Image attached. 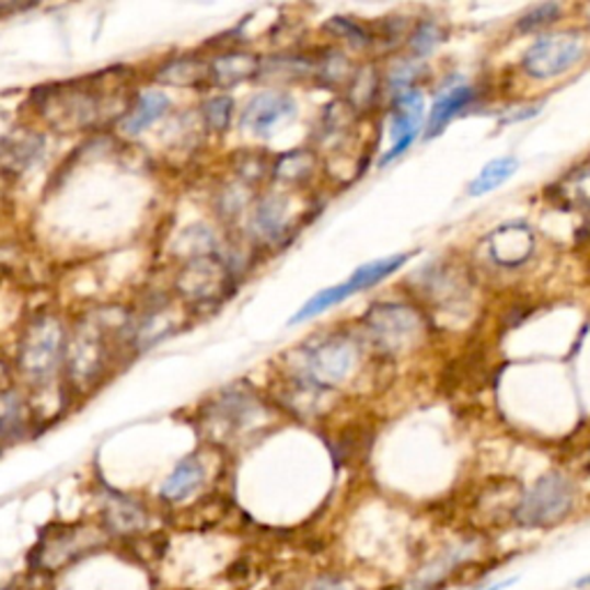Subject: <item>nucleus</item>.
Wrapping results in <instances>:
<instances>
[{"instance_id":"6ab92c4d","label":"nucleus","mask_w":590,"mask_h":590,"mask_svg":"<svg viewBox=\"0 0 590 590\" xmlns=\"http://www.w3.org/2000/svg\"><path fill=\"white\" fill-rule=\"evenodd\" d=\"M519 169V162L514 158H498L491 160L483 171H479V176L471 183L468 194L471 196H483L494 192L496 187H500L506 181H510Z\"/></svg>"},{"instance_id":"7c9ffc66","label":"nucleus","mask_w":590,"mask_h":590,"mask_svg":"<svg viewBox=\"0 0 590 590\" xmlns=\"http://www.w3.org/2000/svg\"><path fill=\"white\" fill-rule=\"evenodd\" d=\"M572 586H575V588H588V586H590V575H586V577L577 579Z\"/></svg>"},{"instance_id":"ddd939ff","label":"nucleus","mask_w":590,"mask_h":590,"mask_svg":"<svg viewBox=\"0 0 590 590\" xmlns=\"http://www.w3.org/2000/svg\"><path fill=\"white\" fill-rule=\"evenodd\" d=\"M261 60L247 51H229L220 54L210 62V79L215 85L231 89V85L243 83L258 74Z\"/></svg>"},{"instance_id":"7ed1b4c3","label":"nucleus","mask_w":590,"mask_h":590,"mask_svg":"<svg viewBox=\"0 0 590 590\" xmlns=\"http://www.w3.org/2000/svg\"><path fill=\"white\" fill-rule=\"evenodd\" d=\"M360 348L348 335H333L314 344L312 351L304 354V379L310 385L325 390L337 387L351 377L358 365Z\"/></svg>"},{"instance_id":"dca6fc26","label":"nucleus","mask_w":590,"mask_h":590,"mask_svg":"<svg viewBox=\"0 0 590 590\" xmlns=\"http://www.w3.org/2000/svg\"><path fill=\"white\" fill-rule=\"evenodd\" d=\"M473 100V89H468V85H456V89H450L446 91L443 95H439V100L433 102L431 106V114H429V123H427V129H429V137L439 135L441 129L459 114L462 108Z\"/></svg>"},{"instance_id":"a878e982","label":"nucleus","mask_w":590,"mask_h":590,"mask_svg":"<svg viewBox=\"0 0 590 590\" xmlns=\"http://www.w3.org/2000/svg\"><path fill=\"white\" fill-rule=\"evenodd\" d=\"M327 31L337 33L339 37H344L346 42H351L354 47H365L369 45V35L362 26H358L356 21L344 19V16H335L333 21H327Z\"/></svg>"},{"instance_id":"423d86ee","label":"nucleus","mask_w":590,"mask_h":590,"mask_svg":"<svg viewBox=\"0 0 590 590\" xmlns=\"http://www.w3.org/2000/svg\"><path fill=\"white\" fill-rule=\"evenodd\" d=\"M408 254H397V256H387V258H379L371 261V264L360 266L351 277H348L344 284H337L333 289H325L321 293H316L304 308L291 319V323H302L310 321L312 316L323 314L325 310H331L333 304H339L342 300L351 298L369 287H374V284L383 281L387 275H392L395 270H400L406 264Z\"/></svg>"},{"instance_id":"f3484780","label":"nucleus","mask_w":590,"mask_h":590,"mask_svg":"<svg viewBox=\"0 0 590 590\" xmlns=\"http://www.w3.org/2000/svg\"><path fill=\"white\" fill-rule=\"evenodd\" d=\"M206 77H210V65L192 56H181L176 60H171L158 72V81L166 85H196Z\"/></svg>"},{"instance_id":"c756f323","label":"nucleus","mask_w":590,"mask_h":590,"mask_svg":"<svg viewBox=\"0 0 590 590\" xmlns=\"http://www.w3.org/2000/svg\"><path fill=\"white\" fill-rule=\"evenodd\" d=\"M517 579H508V581H500V583H491V586H485V588H479V590H506L508 586H512Z\"/></svg>"},{"instance_id":"f257e3e1","label":"nucleus","mask_w":590,"mask_h":590,"mask_svg":"<svg viewBox=\"0 0 590 590\" xmlns=\"http://www.w3.org/2000/svg\"><path fill=\"white\" fill-rule=\"evenodd\" d=\"M112 77L114 72H104L42 91L39 112L60 129L93 127L102 118L114 116L112 95H118L116 91H120V85L112 83Z\"/></svg>"},{"instance_id":"9b49d317","label":"nucleus","mask_w":590,"mask_h":590,"mask_svg":"<svg viewBox=\"0 0 590 590\" xmlns=\"http://www.w3.org/2000/svg\"><path fill=\"white\" fill-rule=\"evenodd\" d=\"M423 97L420 93H404L397 97L395 104V114H392V148L385 152L381 166H385L387 162H392L395 158H400L404 150H408V146L413 143L415 135H418L420 123H423Z\"/></svg>"},{"instance_id":"c85d7f7f","label":"nucleus","mask_w":590,"mask_h":590,"mask_svg":"<svg viewBox=\"0 0 590 590\" xmlns=\"http://www.w3.org/2000/svg\"><path fill=\"white\" fill-rule=\"evenodd\" d=\"M312 590H344L339 581H319Z\"/></svg>"},{"instance_id":"9d476101","label":"nucleus","mask_w":590,"mask_h":590,"mask_svg":"<svg viewBox=\"0 0 590 590\" xmlns=\"http://www.w3.org/2000/svg\"><path fill=\"white\" fill-rule=\"evenodd\" d=\"M68 362H70V377L77 383L85 385L100 374L106 362V344L100 327L95 325L81 327L70 344Z\"/></svg>"},{"instance_id":"0eeeda50","label":"nucleus","mask_w":590,"mask_h":590,"mask_svg":"<svg viewBox=\"0 0 590 590\" xmlns=\"http://www.w3.org/2000/svg\"><path fill=\"white\" fill-rule=\"evenodd\" d=\"M583 39L579 33L544 35L523 54V70L533 79H554L570 72L583 58Z\"/></svg>"},{"instance_id":"39448f33","label":"nucleus","mask_w":590,"mask_h":590,"mask_svg":"<svg viewBox=\"0 0 590 590\" xmlns=\"http://www.w3.org/2000/svg\"><path fill=\"white\" fill-rule=\"evenodd\" d=\"M369 335L387 354H404L420 342L425 333V321L406 304L385 302L371 308L365 316Z\"/></svg>"},{"instance_id":"aec40b11","label":"nucleus","mask_w":590,"mask_h":590,"mask_svg":"<svg viewBox=\"0 0 590 590\" xmlns=\"http://www.w3.org/2000/svg\"><path fill=\"white\" fill-rule=\"evenodd\" d=\"M314 173V155L310 150H293L281 155L275 164V176L281 183H302Z\"/></svg>"},{"instance_id":"6e6552de","label":"nucleus","mask_w":590,"mask_h":590,"mask_svg":"<svg viewBox=\"0 0 590 590\" xmlns=\"http://www.w3.org/2000/svg\"><path fill=\"white\" fill-rule=\"evenodd\" d=\"M298 112L296 102L284 93H261L254 95L243 108V125L258 137H270L275 129L289 123Z\"/></svg>"},{"instance_id":"f8f14e48","label":"nucleus","mask_w":590,"mask_h":590,"mask_svg":"<svg viewBox=\"0 0 590 590\" xmlns=\"http://www.w3.org/2000/svg\"><path fill=\"white\" fill-rule=\"evenodd\" d=\"M491 256L500 266H519L533 254L535 240L529 227L510 224L502 227L491 235Z\"/></svg>"},{"instance_id":"393cba45","label":"nucleus","mask_w":590,"mask_h":590,"mask_svg":"<svg viewBox=\"0 0 590 590\" xmlns=\"http://www.w3.org/2000/svg\"><path fill=\"white\" fill-rule=\"evenodd\" d=\"M563 8L556 5V3H544V5H535L533 10H529L527 14H523L519 19L517 28L523 31V33H531V31H537L542 26H549L554 24V21L560 16Z\"/></svg>"},{"instance_id":"f03ea898","label":"nucleus","mask_w":590,"mask_h":590,"mask_svg":"<svg viewBox=\"0 0 590 590\" xmlns=\"http://www.w3.org/2000/svg\"><path fill=\"white\" fill-rule=\"evenodd\" d=\"M575 506V487L563 473H549L523 494L514 519L523 529H549L560 523Z\"/></svg>"},{"instance_id":"412c9836","label":"nucleus","mask_w":590,"mask_h":590,"mask_svg":"<svg viewBox=\"0 0 590 590\" xmlns=\"http://www.w3.org/2000/svg\"><path fill=\"white\" fill-rule=\"evenodd\" d=\"M108 523L120 533H132L143 529L146 517L139 506H135L132 500L127 498H114L112 506H108Z\"/></svg>"},{"instance_id":"bb28decb","label":"nucleus","mask_w":590,"mask_h":590,"mask_svg":"<svg viewBox=\"0 0 590 590\" xmlns=\"http://www.w3.org/2000/svg\"><path fill=\"white\" fill-rule=\"evenodd\" d=\"M439 42H441V31L436 28L433 24H423L418 31L413 33V37H410V47H413V51L418 54V56H425V54H429L436 45H439Z\"/></svg>"},{"instance_id":"2eb2a0df","label":"nucleus","mask_w":590,"mask_h":590,"mask_svg":"<svg viewBox=\"0 0 590 590\" xmlns=\"http://www.w3.org/2000/svg\"><path fill=\"white\" fill-rule=\"evenodd\" d=\"M204 475V466L196 462V456H187L185 462H181L166 477V483L162 485V496L166 500H185L201 487Z\"/></svg>"},{"instance_id":"5701e85b","label":"nucleus","mask_w":590,"mask_h":590,"mask_svg":"<svg viewBox=\"0 0 590 590\" xmlns=\"http://www.w3.org/2000/svg\"><path fill=\"white\" fill-rule=\"evenodd\" d=\"M316 72H319L316 77H321L327 85H339V83L351 85V81L356 79V74H351V65H348V60L337 51H327L321 58Z\"/></svg>"},{"instance_id":"a211bd4d","label":"nucleus","mask_w":590,"mask_h":590,"mask_svg":"<svg viewBox=\"0 0 590 590\" xmlns=\"http://www.w3.org/2000/svg\"><path fill=\"white\" fill-rule=\"evenodd\" d=\"M254 227L266 238L281 235V231L287 229V199H281L277 194L266 196V199L256 206Z\"/></svg>"},{"instance_id":"4468645a","label":"nucleus","mask_w":590,"mask_h":590,"mask_svg":"<svg viewBox=\"0 0 590 590\" xmlns=\"http://www.w3.org/2000/svg\"><path fill=\"white\" fill-rule=\"evenodd\" d=\"M169 108V97L162 93H143L137 104L129 108L123 118V132L125 135H139L146 127H150L158 118H162Z\"/></svg>"},{"instance_id":"b1692460","label":"nucleus","mask_w":590,"mask_h":590,"mask_svg":"<svg viewBox=\"0 0 590 590\" xmlns=\"http://www.w3.org/2000/svg\"><path fill=\"white\" fill-rule=\"evenodd\" d=\"M231 116H233V102H231V97L217 95V97L206 100V104H204V120L208 123V127L212 129V132H224V129L231 123Z\"/></svg>"},{"instance_id":"20e7f679","label":"nucleus","mask_w":590,"mask_h":590,"mask_svg":"<svg viewBox=\"0 0 590 590\" xmlns=\"http://www.w3.org/2000/svg\"><path fill=\"white\" fill-rule=\"evenodd\" d=\"M62 356V327L54 316H39L28 327L19 344V367L39 383L47 381Z\"/></svg>"},{"instance_id":"cd10ccee","label":"nucleus","mask_w":590,"mask_h":590,"mask_svg":"<svg viewBox=\"0 0 590 590\" xmlns=\"http://www.w3.org/2000/svg\"><path fill=\"white\" fill-rule=\"evenodd\" d=\"M24 418H21V400L19 395H14L12 390H8L3 395V433L5 439L10 436L12 427H21Z\"/></svg>"},{"instance_id":"4be33fe9","label":"nucleus","mask_w":590,"mask_h":590,"mask_svg":"<svg viewBox=\"0 0 590 590\" xmlns=\"http://www.w3.org/2000/svg\"><path fill=\"white\" fill-rule=\"evenodd\" d=\"M464 558H466V549H464V546H456V549H452L443 558L431 563L429 570L423 572V577L418 581H413V590H429L431 586L443 581L452 572V567L462 563Z\"/></svg>"},{"instance_id":"1a4fd4ad","label":"nucleus","mask_w":590,"mask_h":590,"mask_svg":"<svg viewBox=\"0 0 590 590\" xmlns=\"http://www.w3.org/2000/svg\"><path fill=\"white\" fill-rule=\"evenodd\" d=\"M227 268L215 261L212 256L206 258H196L189 261L185 270L178 277V291L183 298L194 300V302H204V300H215L224 293V284H227Z\"/></svg>"}]
</instances>
